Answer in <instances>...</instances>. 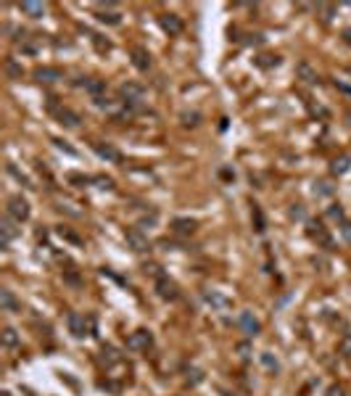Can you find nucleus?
<instances>
[{
  "instance_id": "f257e3e1",
  "label": "nucleus",
  "mask_w": 351,
  "mask_h": 396,
  "mask_svg": "<svg viewBox=\"0 0 351 396\" xmlns=\"http://www.w3.org/2000/svg\"><path fill=\"white\" fill-rule=\"evenodd\" d=\"M87 328L92 330V335H95V320L92 317H82V314H77V312L69 314V330H72L74 338H85Z\"/></svg>"
},
{
  "instance_id": "f03ea898",
  "label": "nucleus",
  "mask_w": 351,
  "mask_h": 396,
  "mask_svg": "<svg viewBox=\"0 0 351 396\" xmlns=\"http://www.w3.org/2000/svg\"><path fill=\"white\" fill-rule=\"evenodd\" d=\"M156 293H159L164 301H174V299L180 296V288H177V283H174L169 275L161 272V275L156 277Z\"/></svg>"
},
{
  "instance_id": "7ed1b4c3",
  "label": "nucleus",
  "mask_w": 351,
  "mask_h": 396,
  "mask_svg": "<svg viewBox=\"0 0 351 396\" xmlns=\"http://www.w3.org/2000/svg\"><path fill=\"white\" fill-rule=\"evenodd\" d=\"M8 217L14 219V222H24V219H29V204L21 195H11L8 198Z\"/></svg>"
},
{
  "instance_id": "20e7f679",
  "label": "nucleus",
  "mask_w": 351,
  "mask_h": 396,
  "mask_svg": "<svg viewBox=\"0 0 351 396\" xmlns=\"http://www.w3.org/2000/svg\"><path fill=\"white\" fill-rule=\"evenodd\" d=\"M154 346V335H151V330H135L130 338H127V349H132V352H148V349Z\"/></svg>"
},
{
  "instance_id": "39448f33",
  "label": "nucleus",
  "mask_w": 351,
  "mask_h": 396,
  "mask_svg": "<svg viewBox=\"0 0 351 396\" xmlns=\"http://www.w3.org/2000/svg\"><path fill=\"white\" fill-rule=\"evenodd\" d=\"M124 238H127V246H130L132 251H137V254H143V251L151 249V243H148V238L143 235V230H140V227H130L124 232Z\"/></svg>"
},
{
  "instance_id": "423d86ee",
  "label": "nucleus",
  "mask_w": 351,
  "mask_h": 396,
  "mask_svg": "<svg viewBox=\"0 0 351 396\" xmlns=\"http://www.w3.org/2000/svg\"><path fill=\"white\" fill-rule=\"evenodd\" d=\"M143 92H145V87L137 85V82H122L119 85L122 103H140V101H143Z\"/></svg>"
},
{
  "instance_id": "0eeeda50",
  "label": "nucleus",
  "mask_w": 351,
  "mask_h": 396,
  "mask_svg": "<svg viewBox=\"0 0 351 396\" xmlns=\"http://www.w3.org/2000/svg\"><path fill=\"white\" fill-rule=\"evenodd\" d=\"M159 24H161V29L167 32V34H172V37H177V34H182V19L177 16V14H164V16H159Z\"/></svg>"
},
{
  "instance_id": "6e6552de",
  "label": "nucleus",
  "mask_w": 351,
  "mask_h": 396,
  "mask_svg": "<svg viewBox=\"0 0 351 396\" xmlns=\"http://www.w3.org/2000/svg\"><path fill=\"white\" fill-rule=\"evenodd\" d=\"M238 325H240V330H243L245 335H248V338H254V335H259V330H262L259 320H256L251 312H240V317H238Z\"/></svg>"
},
{
  "instance_id": "1a4fd4ad",
  "label": "nucleus",
  "mask_w": 351,
  "mask_h": 396,
  "mask_svg": "<svg viewBox=\"0 0 351 396\" xmlns=\"http://www.w3.org/2000/svg\"><path fill=\"white\" fill-rule=\"evenodd\" d=\"M309 238H314V240H317L322 249L333 251V238L327 235V230H325L320 222H309Z\"/></svg>"
},
{
  "instance_id": "9d476101",
  "label": "nucleus",
  "mask_w": 351,
  "mask_h": 396,
  "mask_svg": "<svg viewBox=\"0 0 351 396\" xmlns=\"http://www.w3.org/2000/svg\"><path fill=\"white\" fill-rule=\"evenodd\" d=\"M34 79L37 82H58V79H64V74H61V69H56V66H37L34 69Z\"/></svg>"
},
{
  "instance_id": "9b49d317",
  "label": "nucleus",
  "mask_w": 351,
  "mask_h": 396,
  "mask_svg": "<svg viewBox=\"0 0 351 396\" xmlns=\"http://www.w3.org/2000/svg\"><path fill=\"white\" fill-rule=\"evenodd\" d=\"M92 151H95L101 159L111 161V164H119V161H122V154L114 145H109V143H92Z\"/></svg>"
},
{
  "instance_id": "f8f14e48",
  "label": "nucleus",
  "mask_w": 351,
  "mask_h": 396,
  "mask_svg": "<svg viewBox=\"0 0 351 396\" xmlns=\"http://www.w3.org/2000/svg\"><path fill=\"white\" fill-rule=\"evenodd\" d=\"M198 227L195 219H188V217H177L172 219V232H177V235H193Z\"/></svg>"
},
{
  "instance_id": "ddd939ff",
  "label": "nucleus",
  "mask_w": 351,
  "mask_h": 396,
  "mask_svg": "<svg viewBox=\"0 0 351 396\" xmlns=\"http://www.w3.org/2000/svg\"><path fill=\"white\" fill-rule=\"evenodd\" d=\"M53 114H56V119L61 122L64 127H79V114H77V111H72V109H66V106H64V109L58 106V109H56Z\"/></svg>"
},
{
  "instance_id": "4468645a",
  "label": "nucleus",
  "mask_w": 351,
  "mask_h": 396,
  "mask_svg": "<svg viewBox=\"0 0 351 396\" xmlns=\"http://www.w3.org/2000/svg\"><path fill=\"white\" fill-rule=\"evenodd\" d=\"M85 90L92 95V101H95V98H103V95H106V82H103V79H98V77H87V79H85Z\"/></svg>"
},
{
  "instance_id": "2eb2a0df",
  "label": "nucleus",
  "mask_w": 351,
  "mask_h": 396,
  "mask_svg": "<svg viewBox=\"0 0 351 396\" xmlns=\"http://www.w3.org/2000/svg\"><path fill=\"white\" fill-rule=\"evenodd\" d=\"M132 64L140 72H148L151 69V53L145 48H132Z\"/></svg>"
},
{
  "instance_id": "dca6fc26",
  "label": "nucleus",
  "mask_w": 351,
  "mask_h": 396,
  "mask_svg": "<svg viewBox=\"0 0 351 396\" xmlns=\"http://www.w3.org/2000/svg\"><path fill=\"white\" fill-rule=\"evenodd\" d=\"M16 232H19V230L14 227V219H6V222L0 225V246L8 249V243L16 238Z\"/></svg>"
},
{
  "instance_id": "f3484780",
  "label": "nucleus",
  "mask_w": 351,
  "mask_h": 396,
  "mask_svg": "<svg viewBox=\"0 0 351 396\" xmlns=\"http://www.w3.org/2000/svg\"><path fill=\"white\" fill-rule=\"evenodd\" d=\"M204 301H206V304H212V307H217V309H227L230 307V301L222 293H217V290H204Z\"/></svg>"
},
{
  "instance_id": "a211bd4d",
  "label": "nucleus",
  "mask_w": 351,
  "mask_h": 396,
  "mask_svg": "<svg viewBox=\"0 0 351 396\" xmlns=\"http://www.w3.org/2000/svg\"><path fill=\"white\" fill-rule=\"evenodd\" d=\"M298 77L304 79V82L307 85H314V82H320V77H317V72H314V69L307 64V61H301L298 64Z\"/></svg>"
},
{
  "instance_id": "6ab92c4d",
  "label": "nucleus",
  "mask_w": 351,
  "mask_h": 396,
  "mask_svg": "<svg viewBox=\"0 0 351 396\" xmlns=\"http://www.w3.org/2000/svg\"><path fill=\"white\" fill-rule=\"evenodd\" d=\"M21 11H24L27 16H32V19L45 16V6L42 3H32V0H24V3H21Z\"/></svg>"
},
{
  "instance_id": "aec40b11",
  "label": "nucleus",
  "mask_w": 351,
  "mask_h": 396,
  "mask_svg": "<svg viewBox=\"0 0 351 396\" xmlns=\"http://www.w3.org/2000/svg\"><path fill=\"white\" fill-rule=\"evenodd\" d=\"M0 307H3V312H16L19 309V301L14 299L11 290H0Z\"/></svg>"
},
{
  "instance_id": "412c9836",
  "label": "nucleus",
  "mask_w": 351,
  "mask_h": 396,
  "mask_svg": "<svg viewBox=\"0 0 351 396\" xmlns=\"http://www.w3.org/2000/svg\"><path fill=\"white\" fill-rule=\"evenodd\" d=\"M0 343H3L6 349H16L19 346V333L14 328H6L3 333H0Z\"/></svg>"
},
{
  "instance_id": "4be33fe9",
  "label": "nucleus",
  "mask_w": 351,
  "mask_h": 396,
  "mask_svg": "<svg viewBox=\"0 0 351 396\" xmlns=\"http://www.w3.org/2000/svg\"><path fill=\"white\" fill-rule=\"evenodd\" d=\"M251 219H254V230L256 232H264L267 230V219H264V212L259 206L254 204V209H251Z\"/></svg>"
},
{
  "instance_id": "5701e85b",
  "label": "nucleus",
  "mask_w": 351,
  "mask_h": 396,
  "mask_svg": "<svg viewBox=\"0 0 351 396\" xmlns=\"http://www.w3.org/2000/svg\"><path fill=\"white\" fill-rule=\"evenodd\" d=\"M98 21H103V24H111V27H116V24H122V14H116V11H98Z\"/></svg>"
},
{
  "instance_id": "b1692460",
  "label": "nucleus",
  "mask_w": 351,
  "mask_h": 396,
  "mask_svg": "<svg viewBox=\"0 0 351 396\" xmlns=\"http://www.w3.org/2000/svg\"><path fill=\"white\" fill-rule=\"evenodd\" d=\"M348 169H351V159H348V156L335 159V161H333V167H330V172H333V174H346Z\"/></svg>"
},
{
  "instance_id": "393cba45",
  "label": "nucleus",
  "mask_w": 351,
  "mask_h": 396,
  "mask_svg": "<svg viewBox=\"0 0 351 396\" xmlns=\"http://www.w3.org/2000/svg\"><path fill=\"white\" fill-rule=\"evenodd\" d=\"M87 34H90V40H92V45H95L98 53H109V51H111V42L103 40L101 34H95V32H87Z\"/></svg>"
},
{
  "instance_id": "a878e982",
  "label": "nucleus",
  "mask_w": 351,
  "mask_h": 396,
  "mask_svg": "<svg viewBox=\"0 0 351 396\" xmlns=\"http://www.w3.org/2000/svg\"><path fill=\"white\" fill-rule=\"evenodd\" d=\"M101 362H103V365H114V362H119V354H116V349H114V346H103V352H101Z\"/></svg>"
},
{
  "instance_id": "bb28decb",
  "label": "nucleus",
  "mask_w": 351,
  "mask_h": 396,
  "mask_svg": "<svg viewBox=\"0 0 351 396\" xmlns=\"http://www.w3.org/2000/svg\"><path fill=\"white\" fill-rule=\"evenodd\" d=\"M256 66H262V69L280 66V56H259V58H256Z\"/></svg>"
},
{
  "instance_id": "cd10ccee",
  "label": "nucleus",
  "mask_w": 351,
  "mask_h": 396,
  "mask_svg": "<svg viewBox=\"0 0 351 396\" xmlns=\"http://www.w3.org/2000/svg\"><path fill=\"white\" fill-rule=\"evenodd\" d=\"M6 72H8L11 79H19V77H21V66H16L14 58H8V61H6Z\"/></svg>"
},
{
  "instance_id": "c85d7f7f",
  "label": "nucleus",
  "mask_w": 351,
  "mask_h": 396,
  "mask_svg": "<svg viewBox=\"0 0 351 396\" xmlns=\"http://www.w3.org/2000/svg\"><path fill=\"white\" fill-rule=\"evenodd\" d=\"M338 352H341L343 357H351V333H346L343 338H341V343H338Z\"/></svg>"
},
{
  "instance_id": "c756f323",
  "label": "nucleus",
  "mask_w": 351,
  "mask_h": 396,
  "mask_svg": "<svg viewBox=\"0 0 351 396\" xmlns=\"http://www.w3.org/2000/svg\"><path fill=\"white\" fill-rule=\"evenodd\" d=\"M327 217H333V219H338V222H343V209H341V204H333L330 209H327Z\"/></svg>"
},
{
  "instance_id": "7c9ffc66",
  "label": "nucleus",
  "mask_w": 351,
  "mask_h": 396,
  "mask_svg": "<svg viewBox=\"0 0 351 396\" xmlns=\"http://www.w3.org/2000/svg\"><path fill=\"white\" fill-rule=\"evenodd\" d=\"M92 103H95L98 109H106V111H111V109H114V101H111V98H106V95H103V98H95Z\"/></svg>"
},
{
  "instance_id": "2f4dec72",
  "label": "nucleus",
  "mask_w": 351,
  "mask_h": 396,
  "mask_svg": "<svg viewBox=\"0 0 351 396\" xmlns=\"http://www.w3.org/2000/svg\"><path fill=\"white\" fill-rule=\"evenodd\" d=\"M198 119H201L198 114H182V124H185V127H195Z\"/></svg>"
},
{
  "instance_id": "473e14b6",
  "label": "nucleus",
  "mask_w": 351,
  "mask_h": 396,
  "mask_svg": "<svg viewBox=\"0 0 351 396\" xmlns=\"http://www.w3.org/2000/svg\"><path fill=\"white\" fill-rule=\"evenodd\" d=\"M95 182H98V188H103V190H111L114 188V180L111 177H95Z\"/></svg>"
},
{
  "instance_id": "72a5a7b5",
  "label": "nucleus",
  "mask_w": 351,
  "mask_h": 396,
  "mask_svg": "<svg viewBox=\"0 0 351 396\" xmlns=\"http://www.w3.org/2000/svg\"><path fill=\"white\" fill-rule=\"evenodd\" d=\"M317 185H320V188H314L317 195H330L333 193V185H327V182H317Z\"/></svg>"
},
{
  "instance_id": "f704fd0d",
  "label": "nucleus",
  "mask_w": 351,
  "mask_h": 396,
  "mask_svg": "<svg viewBox=\"0 0 351 396\" xmlns=\"http://www.w3.org/2000/svg\"><path fill=\"white\" fill-rule=\"evenodd\" d=\"M188 375H193V378H188V383H190V386H198V383L204 380V375H201V370H190Z\"/></svg>"
},
{
  "instance_id": "c9c22d12",
  "label": "nucleus",
  "mask_w": 351,
  "mask_h": 396,
  "mask_svg": "<svg viewBox=\"0 0 351 396\" xmlns=\"http://www.w3.org/2000/svg\"><path fill=\"white\" fill-rule=\"evenodd\" d=\"M58 232H61V238H66V240H72V243H82V240H79V235H74V232H69V230H64V227L58 230Z\"/></svg>"
},
{
  "instance_id": "e433bc0d",
  "label": "nucleus",
  "mask_w": 351,
  "mask_h": 396,
  "mask_svg": "<svg viewBox=\"0 0 351 396\" xmlns=\"http://www.w3.org/2000/svg\"><path fill=\"white\" fill-rule=\"evenodd\" d=\"M341 232H343L346 240H351V222H348V219H343V222H341Z\"/></svg>"
},
{
  "instance_id": "4c0bfd02",
  "label": "nucleus",
  "mask_w": 351,
  "mask_h": 396,
  "mask_svg": "<svg viewBox=\"0 0 351 396\" xmlns=\"http://www.w3.org/2000/svg\"><path fill=\"white\" fill-rule=\"evenodd\" d=\"M327 396H346V391L341 386H330V388H327Z\"/></svg>"
},
{
  "instance_id": "58836bf2",
  "label": "nucleus",
  "mask_w": 351,
  "mask_h": 396,
  "mask_svg": "<svg viewBox=\"0 0 351 396\" xmlns=\"http://www.w3.org/2000/svg\"><path fill=\"white\" fill-rule=\"evenodd\" d=\"M262 362H264L267 367H270V370H277V362H275V359H272L270 354H264V357H262Z\"/></svg>"
},
{
  "instance_id": "ea45409f",
  "label": "nucleus",
  "mask_w": 351,
  "mask_h": 396,
  "mask_svg": "<svg viewBox=\"0 0 351 396\" xmlns=\"http://www.w3.org/2000/svg\"><path fill=\"white\" fill-rule=\"evenodd\" d=\"M317 8H320L322 14H325V21L330 19V14H333V11H335V6H317Z\"/></svg>"
},
{
  "instance_id": "a19ab883",
  "label": "nucleus",
  "mask_w": 351,
  "mask_h": 396,
  "mask_svg": "<svg viewBox=\"0 0 351 396\" xmlns=\"http://www.w3.org/2000/svg\"><path fill=\"white\" fill-rule=\"evenodd\" d=\"M290 217H293V219H304V209L301 206H293V209H290Z\"/></svg>"
},
{
  "instance_id": "79ce46f5",
  "label": "nucleus",
  "mask_w": 351,
  "mask_h": 396,
  "mask_svg": "<svg viewBox=\"0 0 351 396\" xmlns=\"http://www.w3.org/2000/svg\"><path fill=\"white\" fill-rule=\"evenodd\" d=\"M341 37H343V42H346V45H351V27H348V29H343Z\"/></svg>"
},
{
  "instance_id": "37998d69",
  "label": "nucleus",
  "mask_w": 351,
  "mask_h": 396,
  "mask_svg": "<svg viewBox=\"0 0 351 396\" xmlns=\"http://www.w3.org/2000/svg\"><path fill=\"white\" fill-rule=\"evenodd\" d=\"M338 90H343V92H348V95H351V87H348V85H341V82H338Z\"/></svg>"
},
{
  "instance_id": "c03bdc74",
  "label": "nucleus",
  "mask_w": 351,
  "mask_h": 396,
  "mask_svg": "<svg viewBox=\"0 0 351 396\" xmlns=\"http://www.w3.org/2000/svg\"><path fill=\"white\" fill-rule=\"evenodd\" d=\"M348 124H351V114H348Z\"/></svg>"
}]
</instances>
